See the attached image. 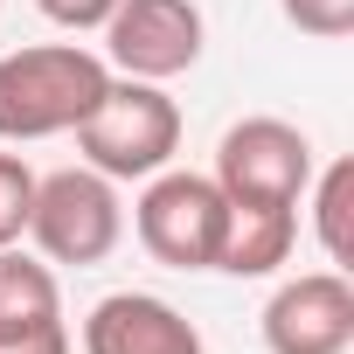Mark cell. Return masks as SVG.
<instances>
[{
    "mask_svg": "<svg viewBox=\"0 0 354 354\" xmlns=\"http://www.w3.org/2000/svg\"><path fill=\"white\" fill-rule=\"evenodd\" d=\"M28 209H35V167L21 153H0V250L28 236Z\"/></svg>",
    "mask_w": 354,
    "mask_h": 354,
    "instance_id": "cell-12",
    "label": "cell"
},
{
    "mask_svg": "<svg viewBox=\"0 0 354 354\" xmlns=\"http://www.w3.org/2000/svg\"><path fill=\"white\" fill-rule=\"evenodd\" d=\"M264 347L271 354H347L354 347V285L347 271H299L264 306Z\"/></svg>",
    "mask_w": 354,
    "mask_h": 354,
    "instance_id": "cell-7",
    "label": "cell"
},
{
    "mask_svg": "<svg viewBox=\"0 0 354 354\" xmlns=\"http://www.w3.org/2000/svg\"><path fill=\"white\" fill-rule=\"evenodd\" d=\"M313 139L292 118H236L216 146V188L230 202H278L299 209L313 188Z\"/></svg>",
    "mask_w": 354,
    "mask_h": 354,
    "instance_id": "cell-6",
    "label": "cell"
},
{
    "mask_svg": "<svg viewBox=\"0 0 354 354\" xmlns=\"http://www.w3.org/2000/svg\"><path fill=\"white\" fill-rule=\"evenodd\" d=\"M77 153L104 181H146V174L174 167V153H181V104L167 97V84L111 77L104 97L77 125Z\"/></svg>",
    "mask_w": 354,
    "mask_h": 354,
    "instance_id": "cell-2",
    "label": "cell"
},
{
    "mask_svg": "<svg viewBox=\"0 0 354 354\" xmlns=\"http://www.w3.org/2000/svg\"><path fill=\"white\" fill-rule=\"evenodd\" d=\"M104 63L111 77H139V84H174L202 63L209 21L195 0H118L104 15Z\"/></svg>",
    "mask_w": 354,
    "mask_h": 354,
    "instance_id": "cell-5",
    "label": "cell"
},
{
    "mask_svg": "<svg viewBox=\"0 0 354 354\" xmlns=\"http://www.w3.org/2000/svg\"><path fill=\"white\" fill-rule=\"evenodd\" d=\"M313 236L326 250L333 271L354 264V160H333V167H313Z\"/></svg>",
    "mask_w": 354,
    "mask_h": 354,
    "instance_id": "cell-11",
    "label": "cell"
},
{
    "mask_svg": "<svg viewBox=\"0 0 354 354\" xmlns=\"http://www.w3.org/2000/svg\"><path fill=\"white\" fill-rule=\"evenodd\" d=\"M278 15H285L299 35H313V42L354 35V0H278Z\"/></svg>",
    "mask_w": 354,
    "mask_h": 354,
    "instance_id": "cell-13",
    "label": "cell"
},
{
    "mask_svg": "<svg viewBox=\"0 0 354 354\" xmlns=\"http://www.w3.org/2000/svg\"><path fill=\"white\" fill-rule=\"evenodd\" d=\"M0 354H70L56 271L21 250H0Z\"/></svg>",
    "mask_w": 354,
    "mask_h": 354,
    "instance_id": "cell-9",
    "label": "cell"
},
{
    "mask_svg": "<svg viewBox=\"0 0 354 354\" xmlns=\"http://www.w3.org/2000/svg\"><path fill=\"white\" fill-rule=\"evenodd\" d=\"M299 243V209H278V202H230V223H223V250H216V271L230 278H271Z\"/></svg>",
    "mask_w": 354,
    "mask_h": 354,
    "instance_id": "cell-10",
    "label": "cell"
},
{
    "mask_svg": "<svg viewBox=\"0 0 354 354\" xmlns=\"http://www.w3.org/2000/svg\"><path fill=\"white\" fill-rule=\"evenodd\" d=\"M84 354H209L202 326L160 292H104L84 313Z\"/></svg>",
    "mask_w": 354,
    "mask_h": 354,
    "instance_id": "cell-8",
    "label": "cell"
},
{
    "mask_svg": "<svg viewBox=\"0 0 354 354\" xmlns=\"http://www.w3.org/2000/svg\"><path fill=\"white\" fill-rule=\"evenodd\" d=\"M35 8H42V21H56L70 35H91V28H104V15L118 0H35Z\"/></svg>",
    "mask_w": 354,
    "mask_h": 354,
    "instance_id": "cell-14",
    "label": "cell"
},
{
    "mask_svg": "<svg viewBox=\"0 0 354 354\" xmlns=\"http://www.w3.org/2000/svg\"><path fill=\"white\" fill-rule=\"evenodd\" d=\"M223 223H230V195L216 188V174H188V167L146 174V195L132 202L139 250L167 271H216Z\"/></svg>",
    "mask_w": 354,
    "mask_h": 354,
    "instance_id": "cell-3",
    "label": "cell"
},
{
    "mask_svg": "<svg viewBox=\"0 0 354 354\" xmlns=\"http://www.w3.org/2000/svg\"><path fill=\"white\" fill-rule=\"evenodd\" d=\"M111 63L77 42H35L0 56V146H35L84 125V111L104 97Z\"/></svg>",
    "mask_w": 354,
    "mask_h": 354,
    "instance_id": "cell-1",
    "label": "cell"
},
{
    "mask_svg": "<svg viewBox=\"0 0 354 354\" xmlns=\"http://www.w3.org/2000/svg\"><path fill=\"white\" fill-rule=\"evenodd\" d=\"M125 236V202L118 181H104L97 167H56L35 174V209H28V243L49 264H104Z\"/></svg>",
    "mask_w": 354,
    "mask_h": 354,
    "instance_id": "cell-4",
    "label": "cell"
}]
</instances>
